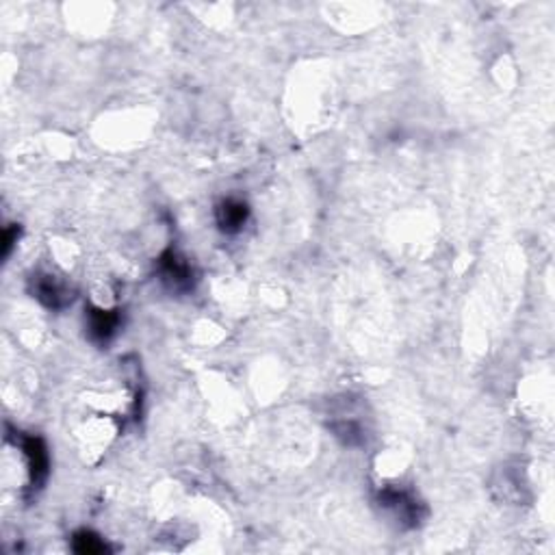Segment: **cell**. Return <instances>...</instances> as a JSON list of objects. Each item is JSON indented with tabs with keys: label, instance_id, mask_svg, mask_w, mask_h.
<instances>
[{
	"label": "cell",
	"instance_id": "cell-1",
	"mask_svg": "<svg viewBox=\"0 0 555 555\" xmlns=\"http://www.w3.org/2000/svg\"><path fill=\"white\" fill-rule=\"evenodd\" d=\"M378 501L382 508H387L395 516L397 523H402L403 528H417L427 514L426 505L410 490L397 489V486H387V489L379 490Z\"/></svg>",
	"mask_w": 555,
	"mask_h": 555
},
{
	"label": "cell",
	"instance_id": "cell-2",
	"mask_svg": "<svg viewBox=\"0 0 555 555\" xmlns=\"http://www.w3.org/2000/svg\"><path fill=\"white\" fill-rule=\"evenodd\" d=\"M159 274L160 280L169 286L172 291H192L196 285V271H193L192 262L184 256H180L176 250L163 252L159 258Z\"/></svg>",
	"mask_w": 555,
	"mask_h": 555
},
{
	"label": "cell",
	"instance_id": "cell-3",
	"mask_svg": "<svg viewBox=\"0 0 555 555\" xmlns=\"http://www.w3.org/2000/svg\"><path fill=\"white\" fill-rule=\"evenodd\" d=\"M20 449L24 457H27L28 473H31V486L37 489V486L43 484V480L48 477V466H51L46 442H43L40 436H22Z\"/></svg>",
	"mask_w": 555,
	"mask_h": 555
},
{
	"label": "cell",
	"instance_id": "cell-4",
	"mask_svg": "<svg viewBox=\"0 0 555 555\" xmlns=\"http://www.w3.org/2000/svg\"><path fill=\"white\" fill-rule=\"evenodd\" d=\"M31 291H33V298H37L42 301L43 306L48 309H63L67 301L72 300L70 291L63 282L57 280L55 276H48V274H37L31 278Z\"/></svg>",
	"mask_w": 555,
	"mask_h": 555
},
{
	"label": "cell",
	"instance_id": "cell-5",
	"mask_svg": "<svg viewBox=\"0 0 555 555\" xmlns=\"http://www.w3.org/2000/svg\"><path fill=\"white\" fill-rule=\"evenodd\" d=\"M215 217L219 231L226 232V235H237L243 228V223L247 222V217H250V207L235 198L222 199V202L217 204Z\"/></svg>",
	"mask_w": 555,
	"mask_h": 555
},
{
	"label": "cell",
	"instance_id": "cell-6",
	"mask_svg": "<svg viewBox=\"0 0 555 555\" xmlns=\"http://www.w3.org/2000/svg\"><path fill=\"white\" fill-rule=\"evenodd\" d=\"M120 313L118 310H105V309H90L87 313V330L90 337L98 343H106L115 337L120 328Z\"/></svg>",
	"mask_w": 555,
	"mask_h": 555
},
{
	"label": "cell",
	"instance_id": "cell-7",
	"mask_svg": "<svg viewBox=\"0 0 555 555\" xmlns=\"http://www.w3.org/2000/svg\"><path fill=\"white\" fill-rule=\"evenodd\" d=\"M72 549L81 555H100V553L109 551L105 540H102L98 534L87 532V529L74 534V538H72Z\"/></svg>",
	"mask_w": 555,
	"mask_h": 555
},
{
	"label": "cell",
	"instance_id": "cell-8",
	"mask_svg": "<svg viewBox=\"0 0 555 555\" xmlns=\"http://www.w3.org/2000/svg\"><path fill=\"white\" fill-rule=\"evenodd\" d=\"M18 235H20V231H18V228H7V231H4V237H3V256H9V252H12L13 241H16Z\"/></svg>",
	"mask_w": 555,
	"mask_h": 555
}]
</instances>
